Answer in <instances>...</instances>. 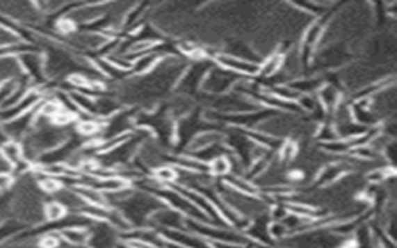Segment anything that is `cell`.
<instances>
[{"mask_svg":"<svg viewBox=\"0 0 397 248\" xmlns=\"http://www.w3.org/2000/svg\"><path fill=\"white\" fill-rule=\"evenodd\" d=\"M163 206V202L154 194L136 188L131 196L123 204H120L115 210L123 214L131 228H145L149 224L152 214Z\"/></svg>","mask_w":397,"mask_h":248,"instance_id":"1","label":"cell"},{"mask_svg":"<svg viewBox=\"0 0 397 248\" xmlns=\"http://www.w3.org/2000/svg\"><path fill=\"white\" fill-rule=\"evenodd\" d=\"M147 192L154 194V196L159 197L161 202H163L165 206L171 208V210H174V211H177L185 219L211 224L210 220H208V217L199 210L197 206H194L190 200L185 199L177 190H174V188H171V186H157V188H154V190L147 191Z\"/></svg>","mask_w":397,"mask_h":248,"instance_id":"2","label":"cell"},{"mask_svg":"<svg viewBox=\"0 0 397 248\" xmlns=\"http://www.w3.org/2000/svg\"><path fill=\"white\" fill-rule=\"evenodd\" d=\"M239 79H242V78L238 75H234V73H232V72L222 69V67H219L213 63V65L210 67V70L206 72L204 81H202L200 92L206 93V95H214V97L225 95V93L233 90L234 84H236Z\"/></svg>","mask_w":397,"mask_h":248,"instance_id":"3","label":"cell"},{"mask_svg":"<svg viewBox=\"0 0 397 248\" xmlns=\"http://www.w3.org/2000/svg\"><path fill=\"white\" fill-rule=\"evenodd\" d=\"M213 65L211 59H205V61H194L191 65H188L184 75L180 76L176 87L180 95L190 98L191 95H199L200 85L204 78L206 75V72L210 70V67Z\"/></svg>","mask_w":397,"mask_h":248,"instance_id":"4","label":"cell"},{"mask_svg":"<svg viewBox=\"0 0 397 248\" xmlns=\"http://www.w3.org/2000/svg\"><path fill=\"white\" fill-rule=\"evenodd\" d=\"M17 61L24 75L30 79L31 85L35 87V89H42L47 81H49L44 70L42 51L38 50V51L22 53V55L17 56Z\"/></svg>","mask_w":397,"mask_h":248,"instance_id":"5","label":"cell"},{"mask_svg":"<svg viewBox=\"0 0 397 248\" xmlns=\"http://www.w3.org/2000/svg\"><path fill=\"white\" fill-rule=\"evenodd\" d=\"M211 61L241 78L252 79L258 78L259 75V63L247 61V59L232 56L228 53H216V55L211 56Z\"/></svg>","mask_w":397,"mask_h":248,"instance_id":"6","label":"cell"},{"mask_svg":"<svg viewBox=\"0 0 397 248\" xmlns=\"http://www.w3.org/2000/svg\"><path fill=\"white\" fill-rule=\"evenodd\" d=\"M36 113H38V107L36 109L24 113V115L10 119V122L0 123V127H2L5 138L13 140V142H19V143L22 142V140L29 135L31 131L33 123H35V118H36Z\"/></svg>","mask_w":397,"mask_h":248,"instance_id":"7","label":"cell"},{"mask_svg":"<svg viewBox=\"0 0 397 248\" xmlns=\"http://www.w3.org/2000/svg\"><path fill=\"white\" fill-rule=\"evenodd\" d=\"M349 174V165L346 162H329L321 166L312 180L314 188H329Z\"/></svg>","mask_w":397,"mask_h":248,"instance_id":"8","label":"cell"},{"mask_svg":"<svg viewBox=\"0 0 397 248\" xmlns=\"http://www.w3.org/2000/svg\"><path fill=\"white\" fill-rule=\"evenodd\" d=\"M147 226L156 231L161 230H185V217L171 208L163 206L152 214Z\"/></svg>","mask_w":397,"mask_h":248,"instance_id":"9","label":"cell"},{"mask_svg":"<svg viewBox=\"0 0 397 248\" xmlns=\"http://www.w3.org/2000/svg\"><path fill=\"white\" fill-rule=\"evenodd\" d=\"M159 233L165 240L179 244L184 248H211L210 242L188 230H161Z\"/></svg>","mask_w":397,"mask_h":248,"instance_id":"10","label":"cell"},{"mask_svg":"<svg viewBox=\"0 0 397 248\" xmlns=\"http://www.w3.org/2000/svg\"><path fill=\"white\" fill-rule=\"evenodd\" d=\"M224 143V131L220 129H208L202 131L197 135H194L190 143H188L185 154H193L205 149V147H210L213 144Z\"/></svg>","mask_w":397,"mask_h":248,"instance_id":"11","label":"cell"},{"mask_svg":"<svg viewBox=\"0 0 397 248\" xmlns=\"http://www.w3.org/2000/svg\"><path fill=\"white\" fill-rule=\"evenodd\" d=\"M59 238L63 240V244L70 247V248H79V247H87L90 238V228L86 226H70L60 230Z\"/></svg>","mask_w":397,"mask_h":248,"instance_id":"12","label":"cell"},{"mask_svg":"<svg viewBox=\"0 0 397 248\" xmlns=\"http://www.w3.org/2000/svg\"><path fill=\"white\" fill-rule=\"evenodd\" d=\"M0 157L10 166V170L16 167L22 162H26L22 154V146H20L19 142H13V140H5V142L0 144Z\"/></svg>","mask_w":397,"mask_h":248,"instance_id":"13","label":"cell"},{"mask_svg":"<svg viewBox=\"0 0 397 248\" xmlns=\"http://www.w3.org/2000/svg\"><path fill=\"white\" fill-rule=\"evenodd\" d=\"M315 97H317L318 103L327 113H331L343 99L340 89L334 84H327V85L323 84V87L317 92V95Z\"/></svg>","mask_w":397,"mask_h":248,"instance_id":"14","label":"cell"},{"mask_svg":"<svg viewBox=\"0 0 397 248\" xmlns=\"http://www.w3.org/2000/svg\"><path fill=\"white\" fill-rule=\"evenodd\" d=\"M282 63H284V55L279 51H273L270 56L262 59L259 63V75L261 79H270L282 70Z\"/></svg>","mask_w":397,"mask_h":248,"instance_id":"15","label":"cell"},{"mask_svg":"<svg viewBox=\"0 0 397 248\" xmlns=\"http://www.w3.org/2000/svg\"><path fill=\"white\" fill-rule=\"evenodd\" d=\"M289 87L298 93V95H317V92L323 87V78L320 76H305L295 78L293 81L287 84Z\"/></svg>","mask_w":397,"mask_h":248,"instance_id":"16","label":"cell"},{"mask_svg":"<svg viewBox=\"0 0 397 248\" xmlns=\"http://www.w3.org/2000/svg\"><path fill=\"white\" fill-rule=\"evenodd\" d=\"M325 28H326V19L320 17L318 21L312 22L306 28L305 38H302L301 45H306V47H311V49H315V45H317L321 41V38L325 36Z\"/></svg>","mask_w":397,"mask_h":248,"instance_id":"17","label":"cell"},{"mask_svg":"<svg viewBox=\"0 0 397 248\" xmlns=\"http://www.w3.org/2000/svg\"><path fill=\"white\" fill-rule=\"evenodd\" d=\"M208 174L213 179L218 180H224L225 177H228L232 174V165H230V154L228 156H220L218 158L211 160L208 163Z\"/></svg>","mask_w":397,"mask_h":248,"instance_id":"18","label":"cell"},{"mask_svg":"<svg viewBox=\"0 0 397 248\" xmlns=\"http://www.w3.org/2000/svg\"><path fill=\"white\" fill-rule=\"evenodd\" d=\"M151 177L156 180L160 186H171L177 182V171L176 167L170 165H161L151 172Z\"/></svg>","mask_w":397,"mask_h":248,"instance_id":"19","label":"cell"},{"mask_svg":"<svg viewBox=\"0 0 397 248\" xmlns=\"http://www.w3.org/2000/svg\"><path fill=\"white\" fill-rule=\"evenodd\" d=\"M67 214L69 213H67L65 208L59 202H56V200L50 199L49 202L44 204V222H49V224L58 222V220L64 219Z\"/></svg>","mask_w":397,"mask_h":248,"instance_id":"20","label":"cell"},{"mask_svg":"<svg viewBox=\"0 0 397 248\" xmlns=\"http://www.w3.org/2000/svg\"><path fill=\"white\" fill-rule=\"evenodd\" d=\"M268 236H270L275 245H281L282 242H286V239L291 236V233L287 231V228L281 222H272L270 220V224H268Z\"/></svg>","mask_w":397,"mask_h":248,"instance_id":"21","label":"cell"},{"mask_svg":"<svg viewBox=\"0 0 397 248\" xmlns=\"http://www.w3.org/2000/svg\"><path fill=\"white\" fill-rule=\"evenodd\" d=\"M16 185V179L10 171L0 172V194H6Z\"/></svg>","mask_w":397,"mask_h":248,"instance_id":"22","label":"cell"},{"mask_svg":"<svg viewBox=\"0 0 397 248\" xmlns=\"http://www.w3.org/2000/svg\"><path fill=\"white\" fill-rule=\"evenodd\" d=\"M163 248H184V247L179 245V244L170 242V240H165V245H163Z\"/></svg>","mask_w":397,"mask_h":248,"instance_id":"23","label":"cell"},{"mask_svg":"<svg viewBox=\"0 0 397 248\" xmlns=\"http://www.w3.org/2000/svg\"><path fill=\"white\" fill-rule=\"evenodd\" d=\"M115 248H136V247H131L129 244H126V242H123V240L118 239V242H117V247H115Z\"/></svg>","mask_w":397,"mask_h":248,"instance_id":"24","label":"cell"},{"mask_svg":"<svg viewBox=\"0 0 397 248\" xmlns=\"http://www.w3.org/2000/svg\"><path fill=\"white\" fill-rule=\"evenodd\" d=\"M250 248H254V247H253V245H252V247H250Z\"/></svg>","mask_w":397,"mask_h":248,"instance_id":"25","label":"cell"}]
</instances>
